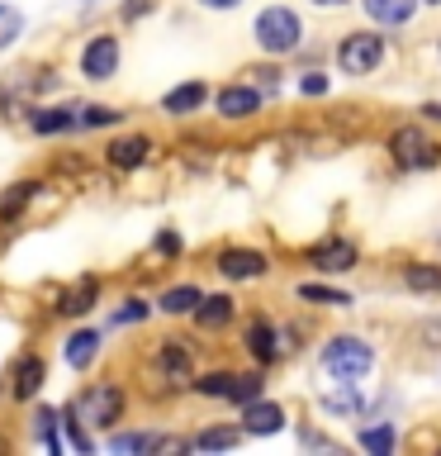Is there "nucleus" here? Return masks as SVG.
I'll return each instance as SVG.
<instances>
[{
    "instance_id": "1",
    "label": "nucleus",
    "mask_w": 441,
    "mask_h": 456,
    "mask_svg": "<svg viewBox=\"0 0 441 456\" xmlns=\"http://www.w3.org/2000/svg\"><path fill=\"white\" fill-rule=\"evenodd\" d=\"M124 404H128V395L119 390V385L95 380V385H85V390L71 399V413H76L81 423H91V428H114L124 419Z\"/></svg>"
},
{
    "instance_id": "2",
    "label": "nucleus",
    "mask_w": 441,
    "mask_h": 456,
    "mask_svg": "<svg viewBox=\"0 0 441 456\" xmlns=\"http://www.w3.org/2000/svg\"><path fill=\"white\" fill-rule=\"evenodd\" d=\"M299 14L294 10H285V5H270L256 14V43H261V53L270 57H285V53H294L299 48Z\"/></svg>"
},
{
    "instance_id": "3",
    "label": "nucleus",
    "mask_w": 441,
    "mask_h": 456,
    "mask_svg": "<svg viewBox=\"0 0 441 456\" xmlns=\"http://www.w3.org/2000/svg\"><path fill=\"white\" fill-rule=\"evenodd\" d=\"M323 366H327V376H337V380H361L370 376V366H375V352L365 347L361 338H333L323 347Z\"/></svg>"
},
{
    "instance_id": "4",
    "label": "nucleus",
    "mask_w": 441,
    "mask_h": 456,
    "mask_svg": "<svg viewBox=\"0 0 441 456\" xmlns=\"http://www.w3.org/2000/svg\"><path fill=\"white\" fill-rule=\"evenodd\" d=\"M389 152H394V162L404 167V171H432V167L441 162V148L422 134L418 124H404V128H398V134L389 138Z\"/></svg>"
},
{
    "instance_id": "5",
    "label": "nucleus",
    "mask_w": 441,
    "mask_h": 456,
    "mask_svg": "<svg viewBox=\"0 0 441 456\" xmlns=\"http://www.w3.org/2000/svg\"><path fill=\"white\" fill-rule=\"evenodd\" d=\"M384 62V38L380 34H347L337 48V67L347 71V77H370Z\"/></svg>"
},
{
    "instance_id": "6",
    "label": "nucleus",
    "mask_w": 441,
    "mask_h": 456,
    "mask_svg": "<svg viewBox=\"0 0 441 456\" xmlns=\"http://www.w3.org/2000/svg\"><path fill=\"white\" fill-rule=\"evenodd\" d=\"M156 376L166 385H190L195 380V362H190V347H185L180 338H162L156 342Z\"/></svg>"
},
{
    "instance_id": "7",
    "label": "nucleus",
    "mask_w": 441,
    "mask_h": 456,
    "mask_svg": "<svg viewBox=\"0 0 441 456\" xmlns=\"http://www.w3.org/2000/svg\"><path fill=\"white\" fill-rule=\"evenodd\" d=\"M114 71H119V38H114V34H95V38L81 48V77L109 81Z\"/></svg>"
},
{
    "instance_id": "8",
    "label": "nucleus",
    "mask_w": 441,
    "mask_h": 456,
    "mask_svg": "<svg viewBox=\"0 0 441 456\" xmlns=\"http://www.w3.org/2000/svg\"><path fill=\"white\" fill-rule=\"evenodd\" d=\"M43 380H48V362H43L38 352H24L10 370V395L14 399H34L43 390Z\"/></svg>"
},
{
    "instance_id": "9",
    "label": "nucleus",
    "mask_w": 441,
    "mask_h": 456,
    "mask_svg": "<svg viewBox=\"0 0 441 456\" xmlns=\"http://www.w3.org/2000/svg\"><path fill=\"white\" fill-rule=\"evenodd\" d=\"M219 271L228 281H256V276H266V256L252 248H228L219 252Z\"/></svg>"
},
{
    "instance_id": "10",
    "label": "nucleus",
    "mask_w": 441,
    "mask_h": 456,
    "mask_svg": "<svg viewBox=\"0 0 441 456\" xmlns=\"http://www.w3.org/2000/svg\"><path fill=\"white\" fill-rule=\"evenodd\" d=\"M148 152H152L148 138H142V134H128V138H114L109 148H105V162H109L114 171H133V167L148 162Z\"/></svg>"
},
{
    "instance_id": "11",
    "label": "nucleus",
    "mask_w": 441,
    "mask_h": 456,
    "mask_svg": "<svg viewBox=\"0 0 441 456\" xmlns=\"http://www.w3.org/2000/svg\"><path fill=\"white\" fill-rule=\"evenodd\" d=\"M261 110V91H252V86H223L219 91V114L223 119H247V114Z\"/></svg>"
},
{
    "instance_id": "12",
    "label": "nucleus",
    "mask_w": 441,
    "mask_h": 456,
    "mask_svg": "<svg viewBox=\"0 0 441 456\" xmlns=\"http://www.w3.org/2000/svg\"><path fill=\"white\" fill-rule=\"evenodd\" d=\"M280 423H285L280 404H266V399H252V404H247V413H242V428H247V433H256V437H266V433H280Z\"/></svg>"
},
{
    "instance_id": "13",
    "label": "nucleus",
    "mask_w": 441,
    "mask_h": 456,
    "mask_svg": "<svg viewBox=\"0 0 441 456\" xmlns=\"http://www.w3.org/2000/svg\"><path fill=\"white\" fill-rule=\"evenodd\" d=\"M204 100H209V86H204V81H185V86H176V91H166L162 110H166V114H195Z\"/></svg>"
},
{
    "instance_id": "14",
    "label": "nucleus",
    "mask_w": 441,
    "mask_h": 456,
    "mask_svg": "<svg viewBox=\"0 0 441 456\" xmlns=\"http://www.w3.org/2000/svg\"><path fill=\"white\" fill-rule=\"evenodd\" d=\"M313 266L318 271H351L356 266V248L347 238H333V242H323V248H313Z\"/></svg>"
},
{
    "instance_id": "15",
    "label": "nucleus",
    "mask_w": 441,
    "mask_h": 456,
    "mask_svg": "<svg viewBox=\"0 0 441 456\" xmlns=\"http://www.w3.org/2000/svg\"><path fill=\"white\" fill-rule=\"evenodd\" d=\"M95 295H100V281L85 276L81 285H71V290L57 299V314H67V319H76V314H91V309H95Z\"/></svg>"
},
{
    "instance_id": "16",
    "label": "nucleus",
    "mask_w": 441,
    "mask_h": 456,
    "mask_svg": "<svg viewBox=\"0 0 441 456\" xmlns=\"http://www.w3.org/2000/svg\"><path fill=\"white\" fill-rule=\"evenodd\" d=\"M43 191L38 181H14L5 195H0V224H10V219H20V214L28 209V200H34Z\"/></svg>"
},
{
    "instance_id": "17",
    "label": "nucleus",
    "mask_w": 441,
    "mask_h": 456,
    "mask_svg": "<svg viewBox=\"0 0 441 456\" xmlns=\"http://www.w3.org/2000/svg\"><path fill=\"white\" fill-rule=\"evenodd\" d=\"M28 124L34 134H67V128H81V110H34Z\"/></svg>"
},
{
    "instance_id": "18",
    "label": "nucleus",
    "mask_w": 441,
    "mask_h": 456,
    "mask_svg": "<svg viewBox=\"0 0 441 456\" xmlns=\"http://www.w3.org/2000/svg\"><path fill=\"white\" fill-rule=\"evenodd\" d=\"M247 352L256 356V362H276L280 356V338H276V328H270L266 319H256L247 328Z\"/></svg>"
},
{
    "instance_id": "19",
    "label": "nucleus",
    "mask_w": 441,
    "mask_h": 456,
    "mask_svg": "<svg viewBox=\"0 0 441 456\" xmlns=\"http://www.w3.org/2000/svg\"><path fill=\"white\" fill-rule=\"evenodd\" d=\"M413 10H418V0H365V14L375 24H408Z\"/></svg>"
},
{
    "instance_id": "20",
    "label": "nucleus",
    "mask_w": 441,
    "mask_h": 456,
    "mask_svg": "<svg viewBox=\"0 0 441 456\" xmlns=\"http://www.w3.org/2000/svg\"><path fill=\"white\" fill-rule=\"evenodd\" d=\"M95 352H100V333H91V328H81V333L67 338V366L71 370H85L95 362Z\"/></svg>"
},
{
    "instance_id": "21",
    "label": "nucleus",
    "mask_w": 441,
    "mask_h": 456,
    "mask_svg": "<svg viewBox=\"0 0 441 456\" xmlns=\"http://www.w3.org/2000/svg\"><path fill=\"white\" fill-rule=\"evenodd\" d=\"M228 319H233V299H228V295H209V299H199V305H195V323L199 328H223Z\"/></svg>"
},
{
    "instance_id": "22",
    "label": "nucleus",
    "mask_w": 441,
    "mask_h": 456,
    "mask_svg": "<svg viewBox=\"0 0 441 456\" xmlns=\"http://www.w3.org/2000/svg\"><path fill=\"white\" fill-rule=\"evenodd\" d=\"M404 285H408V290H418V295H432V290H441V266L413 262V266L404 271Z\"/></svg>"
},
{
    "instance_id": "23",
    "label": "nucleus",
    "mask_w": 441,
    "mask_h": 456,
    "mask_svg": "<svg viewBox=\"0 0 441 456\" xmlns=\"http://www.w3.org/2000/svg\"><path fill=\"white\" fill-rule=\"evenodd\" d=\"M199 299H204V295H199V285H176V290H166L156 305H162L166 314H195Z\"/></svg>"
},
{
    "instance_id": "24",
    "label": "nucleus",
    "mask_w": 441,
    "mask_h": 456,
    "mask_svg": "<svg viewBox=\"0 0 441 456\" xmlns=\"http://www.w3.org/2000/svg\"><path fill=\"white\" fill-rule=\"evenodd\" d=\"M190 447L195 452H223V447H237V433L233 428H204V433H195Z\"/></svg>"
},
{
    "instance_id": "25",
    "label": "nucleus",
    "mask_w": 441,
    "mask_h": 456,
    "mask_svg": "<svg viewBox=\"0 0 441 456\" xmlns=\"http://www.w3.org/2000/svg\"><path fill=\"white\" fill-rule=\"evenodd\" d=\"M233 370H209V376H199L195 380V390L199 395H209V399H228V395H233Z\"/></svg>"
},
{
    "instance_id": "26",
    "label": "nucleus",
    "mask_w": 441,
    "mask_h": 456,
    "mask_svg": "<svg viewBox=\"0 0 441 456\" xmlns=\"http://www.w3.org/2000/svg\"><path fill=\"white\" fill-rule=\"evenodd\" d=\"M361 447L365 452H394V428L389 423H380V428H365V433H361Z\"/></svg>"
},
{
    "instance_id": "27",
    "label": "nucleus",
    "mask_w": 441,
    "mask_h": 456,
    "mask_svg": "<svg viewBox=\"0 0 441 456\" xmlns=\"http://www.w3.org/2000/svg\"><path fill=\"white\" fill-rule=\"evenodd\" d=\"M109 447H114V452H152L156 437H152V433H114Z\"/></svg>"
},
{
    "instance_id": "28",
    "label": "nucleus",
    "mask_w": 441,
    "mask_h": 456,
    "mask_svg": "<svg viewBox=\"0 0 441 456\" xmlns=\"http://www.w3.org/2000/svg\"><path fill=\"white\" fill-rule=\"evenodd\" d=\"M20 28H24V14L14 5H0V48H10V43L20 38Z\"/></svg>"
},
{
    "instance_id": "29",
    "label": "nucleus",
    "mask_w": 441,
    "mask_h": 456,
    "mask_svg": "<svg viewBox=\"0 0 441 456\" xmlns=\"http://www.w3.org/2000/svg\"><path fill=\"white\" fill-rule=\"evenodd\" d=\"M109 124H119V110H109V105H85L81 110V128H109Z\"/></svg>"
},
{
    "instance_id": "30",
    "label": "nucleus",
    "mask_w": 441,
    "mask_h": 456,
    "mask_svg": "<svg viewBox=\"0 0 441 456\" xmlns=\"http://www.w3.org/2000/svg\"><path fill=\"white\" fill-rule=\"evenodd\" d=\"M228 399H237V404L261 399V376H237V380H233V395H228Z\"/></svg>"
},
{
    "instance_id": "31",
    "label": "nucleus",
    "mask_w": 441,
    "mask_h": 456,
    "mask_svg": "<svg viewBox=\"0 0 441 456\" xmlns=\"http://www.w3.org/2000/svg\"><path fill=\"white\" fill-rule=\"evenodd\" d=\"M52 423H57V413H52V409H34V437H43V442H48V447L57 452L62 442L52 437Z\"/></svg>"
},
{
    "instance_id": "32",
    "label": "nucleus",
    "mask_w": 441,
    "mask_h": 456,
    "mask_svg": "<svg viewBox=\"0 0 441 456\" xmlns=\"http://www.w3.org/2000/svg\"><path fill=\"white\" fill-rule=\"evenodd\" d=\"M299 295H304V299H318V305H351L341 290H327V285H299Z\"/></svg>"
},
{
    "instance_id": "33",
    "label": "nucleus",
    "mask_w": 441,
    "mask_h": 456,
    "mask_svg": "<svg viewBox=\"0 0 441 456\" xmlns=\"http://www.w3.org/2000/svg\"><path fill=\"white\" fill-rule=\"evenodd\" d=\"M67 442H71L76 452H91V447H95V442L81 433V423H76V413H71V409H67Z\"/></svg>"
},
{
    "instance_id": "34",
    "label": "nucleus",
    "mask_w": 441,
    "mask_h": 456,
    "mask_svg": "<svg viewBox=\"0 0 441 456\" xmlns=\"http://www.w3.org/2000/svg\"><path fill=\"white\" fill-rule=\"evenodd\" d=\"M138 319H148V305H142V299H128L124 309H114V323H138Z\"/></svg>"
},
{
    "instance_id": "35",
    "label": "nucleus",
    "mask_w": 441,
    "mask_h": 456,
    "mask_svg": "<svg viewBox=\"0 0 441 456\" xmlns=\"http://www.w3.org/2000/svg\"><path fill=\"white\" fill-rule=\"evenodd\" d=\"M299 91H304V95H323V91H327V77H318V71H309V77L299 81Z\"/></svg>"
},
{
    "instance_id": "36",
    "label": "nucleus",
    "mask_w": 441,
    "mask_h": 456,
    "mask_svg": "<svg viewBox=\"0 0 441 456\" xmlns=\"http://www.w3.org/2000/svg\"><path fill=\"white\" fill-rule=\"evenodd\" d=\"M156 252H166V256L180 252V238H176V233H162V238H156Z\"/></svg>"
},
{
    "instance_id": "37",
    "label": "nucleus",
    "mask_w": 441,
    "mask_h": 456,
    "mask_svg": "<svg viewBox=\"0 0 441 456\" xmlns=\"http://www.w3.org/2000/svg\"><path fill=\"white\" fill-rule=\"evenodd\" d=\"M327 409H337V413H351V409H356V399H351V395H337V399H327Z\"/></svg>"
},
{
    "instance_id": "38",
    "label": "nucleus",
    "mask_w": 441,
    "mask_h": 456,
    "mask_svg": "<svg viewBox=\"0 0 441 456\" xmlns=\"http://www.w3.org/2000/svg\"><path fill=\"white\" fill-rule=\"evenodd\" d=\"M204 5H209V10H233L237 0H204Z\"/></svg>"
},
{
    "instance_id": "39",
    "label": "nucleus",
    "mask_w": 441,
    "mask_h": 456,
    "mask_svg": "<svg viewBox=\"0 0 441 456\" xmlns=\"http://www.w3.org/2000/svg\"><path fill=\"white\" fill-rule=\"evenodd\" d=\"M318 5H347V0H318Z\"/></svg>"
},
{
    "instance_id": "40",
    "label": "nucleus",
    "mask_w": 441,
    "mask_h": 456,
    "mask_svg": "<svg viewBox=\"0 0 441 456\" xmlns=\"http://www.w3.org/2000/svg\"><path fill=\"white\" fill-rule=\"evenodd\" d=\"M427 5H441V0H427Z\"/></svg>"
}]
</instances>
